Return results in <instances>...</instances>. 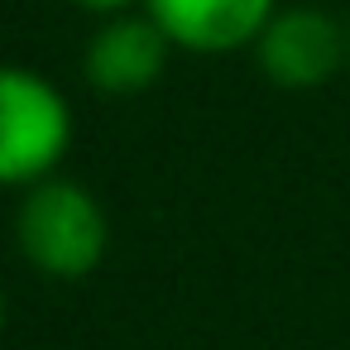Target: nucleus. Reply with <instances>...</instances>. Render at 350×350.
Listing matches in <instances>:
<instances>
[{"mask_svg": "<svg viewBox=\"0 0 350 350\" xmlns=\"http://www.w3.org/2000/svg\"><path fill=\"white\" fill-rule=\"evenodd\" d=\"M72 149V106L34 68L0 63V187H34Z\"/></svg>", "mask_w": 350, "mask_h": 350, "instance_id": "2", "label": "nucleus"}, {"mask_svg": "<svg viewBox=\"0 0 350 350\" xmlns=\"http://www.w3.org/2000/svg\"><path fill=\"white\" fill-rule=\"evenodd\" d=\"M0 336H5V288H0Z\"/></svg>", "mask_w": 350, "mask_h": 350, "instance_id": "7", "label": "nucleus"}, {"mask_svg": "<svg viewBox=\"0 0 350 350\" xmlns=\"http://www.w3.org/2000/svg\"><path fill=\"white\" fill-rule=\"evenodd\" d=\"M15 245L44 278L77 283L101 269V259L111 250V221L92 187L53 173L44 183L25 187V197L15 206Z\"/></svg>", "mask_w": 350, "mask_h": 350, "instance_id": "1", "label": "nucleus"}, {"mask_svg": "<svg viewBox=\"0 0 350 350\" xmlns=\"http://www.w3.org/2000/svg\"><path fill=\"white\" fill-rule=\"evenodd\" d=\"M144 10L159 20L173 49L216 58V53L254 49V39L278 10V0H144Z\"/></svg>", "mask_w": 350, "mask_h": 350, "instance_id": "5", "label": "nucleus"}, {"mask_svg": "<svg viewBox=\"0 0 350 350\" xmlns=\"http://www.w3.org/2000/svg\"><path fill=\"white\" fill-rule=\"evenodd\" d=\"M259 72L283 92H317L326 87L350 58V29H340L317 5H278L264 34L254 39Z\"/></svg>", "mask_w": 350, "mask_h": 350, "instance_id": "3", "label": "nucleus"}, {"mask_svg": "<svg viewBox=\"0 0 350 350\" xmlns=\"http://www.w3.org/2000/svg\"><path fill=\"white\" fill-rule=\"evenodd\" d=\"M168 53H173V39L139 5V10L101 20V29L87 39L82 72H87V82L101 96H139V92H149L163 77Z\"/></svg>", "mask_w": 350, "mask_h": 350, "instance_id": "4", "label": "nucleus"}, {"mask_svg": "<svg viewBox=\"0 0 350 350\" xmlns=\"http://www.w3.org/2000/svg\"><path fill=\"white\" fill-rule=\"evenodd\" d=\"M72 5H77V10H92V15H101V20H106V15H125V10H139L144 0H72Z\"/></svg>", "mask_w": 350, "mask_h": 350, "instance_id": "6", "label": "nucleus"}]
</instances>
